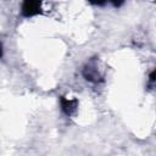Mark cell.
I'll return each instance as SVG.
<instances>
[{
    "label": "cell",
    "mask_w": 156,
    "mask_h": 156,
    "mask_svg": "<svg viewBox=\"0 0 156 156\" xmlns=\"http://www.w3.org/2000/svg\"><path fill=\"white\" fill-rule=\"evenodd\" d=\"M90 4H93V5H96V6H104L107 1H110V0H88Z\"/></svg>",
    "instance_id": "obj_5"
},
{
    "label": "cell",
    "mask_w": 156,
    "mask_h": 156,
    "mask_svg": "<svg viewBox=\"0 0 156 156\" xmlns=\"http://www.w3.org/2000/svg\"><path fill=\"white\" fill-rule=\"evenodd\" d=\"M43 0H22L21 15L23 17H34L41 12Z\"/></svg>",
    "instance_id": "obj_2"
},
{
    "label": "cell",
    "mask_w": 156,
    "mask_h": 156,
    "mask_svg": "<svg viewBox=\"0 0 156 156\" xmlns=\"http://www.w3.org/2000/svg\"><path fill=\"white\" fill-rule=\"evenodd\" d=\"M82 76L87 82L93 84H100L104 82V76L101 74L98 67V61L95 58L89 60L84 65V67L82 68Z\"/></svg>",
    "instance_id": "obj_1"
},
{
    "label": "cell",
    "mask_w": 156,
    "mask_h": 156,
    "mask_svg": "<svg viewBox=\"0 0 156 156\" xmlns=\"http://www.w3.org/2000/svg\"><path fill=\"white\" fill-rule=\"evenodd\" d=\"M110 1H111V4H112L115 7H121V6L124 4L126 0H110Z\"/></svg>",
    "instance_id": "obj_6"
},
{
    "label": "cell",
    "mask_w": 156,
    "mask_h": 156,
    "mask_svg": "<svg viewBox=\"0 0 156 156\" xmlns=\"http://www.w3.org/2000/svg\"><path fill=\"white\" fill-rule=\"evenodd\" d=\"M147 89H152L156 87V67L147 76Z\"/></svg>",
    "instance_id": "obj_4"
},
{
    "label": "cell",
    "mask_w": 156,
    "mask_h": 156,
    "mask_svg": "<svg viewBox=\"0 0 156 156\" xmlns=\"http://www.w3.org/2000/svg\"><path fill=\"white\" fill-rule=\"evenodd\" d=\"M58 101H60L61 111H62L67 117H71V116H73V115L77 112V110H78V100H77V99H74V98L60 96Z\"/></svg>",
    "instance_id": "obj_3"
}]
</instances>
